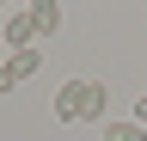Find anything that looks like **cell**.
Segmentation results:
<instances>
[{"instance_id": "obj_1", "label": "cell", "mask_w": 147, "mask_h": 141, "mask_svg": "<svg viewBox=\"0 0 147 141\" xmlns=\"http://www.w3.org/2000/svg\"><path fill=\"white\" fill-rule=\"evenodd\" d=\"M0 37H6V49H37V19H31V6H25V12H6V19H0Z\"/></svg>"}, {"instance_id": "obj_2", "label": "cell", "mask_w": 147, "mask_h": 141, "mask_svg": "<svg viewBox=\"0 0 147 141\" xmlns=\"http://www.w3.org/2000/svg\"><path fill=\"white\" fill-rule=\"evenodd\" d=\"M86 86L92 80H67L61 92H55V117L61 123H86Z\"/></svg>"}, {"instance_id": "obj_3", "label": "cell", "mask_w": 147, "mask_h": 141, "mask_svg": "<svg viewBox=\"0 0 147 141\" xmlns=\"http://www.w3.org/2000/svg\"><path fill=\"white\" fill-rule=\"evenodd\" d=\"M31 19H37V37H55L61 31V0H31Z\"/></svg>"}, {"instance_id": "obj_4", "label": "cell", "mask_w": 147, "mask_h": 141, "mask_svg": "<svg viewBox=\"0 0 147 141\" xmlns=\"http://www.w3.org/2000/svg\"><path fill=\"white\" fill-rule=\"evenodd\" d=\"M104 111H110V86H104V80H92V86H86V123H98Z\"/></svg>"}, {"instance_id": "obj_5", "label": "cell", "mask_w": 147, "mask_h": 141, "mask_svg": "<svg viewBox=\"0 0 147 141\" xmlns=\"http://www.w3.org/2000/svg\"><path fill=\"white\" fill-rule=\"evenodd\" d=\"M6 61H12V80H31L37 67H43V55H37V49H12Z\"/></svg>"}, {"instance_id": "obj_6", "label": "cell", "mask_w": 147, "mask_h": 141, "mask_svg": "<svg viewBox=\"0 0 147 141\" xmlns=\"http://www.w3.org/2000/svg\"><path fill=\"white\" fill-rule=\"evenodd\" d=\"M104 141H147V129H141V123H110Z\"/></svg>"}, {"instance_id": "obj_7", "label": "cell", "mask_w": 147, "mask_h": 141, "mask_svg": "<svg viewBox=\"0 0 147 141\" xmlns=\"http://www.w3.org/2000/svg\"><path fill=\"white\" fill-rule=\"evenodd\" d=\"M12 86H18L12 80V61H0V92H12Z\"/></svg>"}, {"instance_id": "obj_8", "label": "cell", "mask_w": 147, "mask_h": 141, "mask_svg": "<svg viewBox=\"0 0 147 141\" xmlns=\"http://www.w3.org/2000/svg\"><path fill=\"white\" fill-rule=\"evenodd\" d=\"M135 123H141V129H147V92L135 98Z\"/></svg>"}, {"instance_id": "obj_9", "label": "cell", "mask_w": 147, "mask_h": 141, "mask_svg": "<svg viewBox=\"0 0 147 141\" xmlns=\"http://www.w3.org/2000/svg\"><path fill=\"white\" fill-rule=\"evenodd\" d=\"M6 6H12V0H0V12H6Z\"/></svg>"}, {"instance_id": "obj_10", "label": "cell", "mask_w": 147, "mask_h": 141, "mask_svg": "<svg viewBox=\"0 0 147 141\" xmlns=\"http://www.w3.org/2000/svg\"><path fill=\"white\" fill-rule=\"evenodd\" d=\"M0 49H6V37H0Z\"/></svg>"}, {"instance_id": "obj_11", "label": "cell", "mask_w": 147, "mask_h": 141, "mask_svg": "<svg viewBox=\"0 0 147 141\" xmlns=\"http://www.w3.org/2000/svg\"><path fill=\"white\" fill-rule=\"evenodd\" d=\"M25 6H31V0H25Z\"/></svg>"}]
</instances>
